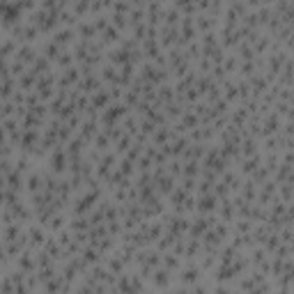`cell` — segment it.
I'll list each match as a JSON object with an SVG mask.
<instances>
[{"label":"cell","instance_id":"cell-25","mask_svg":"<svg viewBox=\"0 0 294 294\" xmlns=\"http://www.w3.org/2000/svg\"><path fill=\"white\" fill-rule=\"evenodd\" d=\"M163 21H166V25H177V23H181V14L177 7H168L163 9Z\"/></svg>","mask_w":294,"mask_h":294},{"label":"cell","instance_id":"cell-8","mask_svg":"<svg viewBox=\"0 0 294 294\" xmlns=\"http://www.w3.org/2000/svg\"><path fill=\"white\" fill-rule=\"evenodd\" d=\"M46 239H48V237H46L44 234V230H42V227H37V226H30L28 227V249H39V246H42V249H44V244H46Z\"/></svg>","mask_w":294,"mask_h":294},{"label":"cell","instance_id":"cell-7","mask_svg":"<svg viewBox=\"0 0 294 294\" xmlns=\"http://www.w3.org/2000/svg\"><path fill=\"white\" fill-rule=\"evenodd\" d=\"M78 90L85 92V94H94V92L101 90V78L99 76H81V81H78Z\"/></svg>","mask_w":294,"mask_h":294},{"label":"cell","instance_id":"cell-28","mask_svg":"<svg viewBox=\"0 0 294 294\" xmlns=\"http://www.w3.org/2000/svg\"><path fill=\"white\" fill-rule=\"evenodd\" d=\"M76 32H78V37L81 39H92L94 35H97V28H94V23H78Z\"/></svg>","mask_w":294,"mask_h":294},{"label":"cell","instance_id":"cell-17","mask_svg":"<svg viewBox=\"0 0 294 294\" xmlns=\"http://www.w3.org/2000/svg\"><path fill=\"white\" fill-rule=\"evenodd\" d=\"M257 154V140L253 136H244L242 140V161L249 157H255Z\"/></svg>","mask_w":294,"mask_h":294},{"label":"cell","instance_id":"cell-47","mask_svg":"<svg viewBox=\"0 0 294 294\" xmlns=\"http://www.w3.org/2000/svg\"><path fill=\"white\" fill-rule=\"evenodd\" d=\"M262 2H267V5H269V2H273V0H262Z\"/></svg>","mask_w":294,"mask_h":294},{"label":"cell","instance_id":"cell-36","mask_svg":"<svg viewBox=\"0 0 294 294\" xmlns=\"http://www.w3.org/2000/svg\"><path fill=\"white\" fill-rule=\"evenodd\" d=\"M267 260H269V257H267V249H264V246H260V249H257V246H255L253 255H250V264H253V267H260V264L267 262Z\"/></svg>","mask_w":294,"mask_h":294},{"label":"cell","instance_id":"cell-13","mask_svg":"<svg viewBox=\"0 0 294 294\" xmlns=\"http://www.w3.org/2000/svg\"><path fill=\"white\" fill-rule=\"evenodd\" d=\"M106 267H108V269H111V271H113L115 276H122V273L127 271L129 264L124 262V260H122V257L117 255V253H113L111 257H106Z\"/></svg>","mask_w":294,"mask_h":294},{"label":"cell","instance_id":"cell-42","mask_svg":"<svg viewBox=\"0 0 294 294\" xmlns=\"http://www.w3.org/2000/svg\"><path fill=\"white\" fill-rule=\"evenodd\" d=\"M111 23H108V16H104V14H99L97 16V21H94V28H97V32H104L106 28H108Z\"/></svg>","mask_w":294,"mask_h":294},{"label":"cell","instance_id":"cell-38","mask_svg":"<svg viewBox=\"0 0 294 294\" xmlns=\"http://www.w3.org/2000/svg\"><path fill=\"white\" fill-rule=\"evenodd\" d=\"M74 58H76V55H74L71 51H62V53H60V58H58L55 62H58V67L69 69V67H71V62H74Z\"/></svg>","mask_w":294,"mask_h":294},{"label":"cell","instance_id":"cell-2","mask_svg":"<svg viewBox=\"0 0 294 294\" xmlns=\"http://www.w3.org/2000/svg\"><path fill=\"white\" fill-rule=\"evenodd\" d=\"M129 111H131V108H129L124 101H122V104H120V101H113L108 108H104V111H101V124H104V127L117 124V120H120V117H127Z\"/></svg>","mask_w":294,"mask_h":294},{"label":"cell","instance_id":"cell-40","mask_svg":"<svg viewBox=\"0 0 294 294\" xmlns=\"http://www.w3.org/2000/svg\"><path fill=\"white\" fill-rule=\"evenodd\" d=\"M101 81H111V83H117V74H115V67L111 65V67H104V71H101Z\"/></svg>","mask_w":294,"mask_h":294},{"label":"cell","instance_id":"cell-20","mask_svg":"<svg viewBox=\"0 0 294 294\" xmlns=\"http://www.w3.org/2000/svg\"><path fill=\"white\" fill-rule=\"evenodd\" d=\"M242 198L244 200H249V203H255L257 200V184L253 180L244 181L242 184Z\"/></svg>","mask_w":294,"mask_h":294},{"label":"cell","instance_id":"cell-5","mask_svg":"<svg viewBox=\"0 0 294 294\" xmlns=\"http://www.w3.org/2000/svg\"><path fill=\"white\" fill-rule=\"evenodd\" d=\"M214 283H234V280L239 278V273H237V269H234L232 264H219L216 269H214Z\"/></svg>","mask_w":294,"mask_h":294},{"label":"cell","instance_id":"cell-26","mask_svg":"<svg viewBox=\"0 0 294 294\" xmlns=\"http://www.w3.org/2000/svg\"><path fill=\"white\" fill-rule=\"evenodd\" d=\"M131 145H134V136L124 131V136H122L120 140L115 143V152H117V154H127V152L131 150Z\"/></svg>","mask_w":294,"mask_h":294},{"label":"cell","instance_id":"cell-24","mask_svg":"<svg viewBox=\"0 0 294 294\" xmlns=\"http://www.w3.org/2000/svg\"><path fill=\"white\" fill-rule=\"evenodd\" d=\"M292 175H294V168L290 166V163H285V161H283V163L276 168V184H283V181H287Z\"/></svg>","mask_w":294,"mask_h":294},{"label":"cell","instance_id":"cell-33","mask_svg":"<svg viewBox=\"0 0 294 294\" xmlns=\"http://www.w3.org/2000/svg\"><path fill=\"white\" fill-rule=\"evenodd\" d=\"M278 193H280V200L290 203V200L294 198V184L292 181H283V184H278Z\"/></svg>","mask_w":294,"mask_h":294},{"label":"cell","instance_id":"cell-45","mask_svg":"<svg viewBox=\"0 0 294 294\" xmlns=\"http://www.w3.org/2000/svg\"><path fill=\"white\" fill-rule=\"evenodd\" d=\"M283 161H285V163H290V166L294 168V150H285V157H283Z\"/></svg>","mask_w":294,"mask_h":294},{"label":"cell","instance_id":"cell-46","mask_svg":"<svg viewBox=\"0 0 294 294\" xmlns=\"http://www.w3.org/2000/svg\"><path fill=\"white\" fill-rule=\"evenodd\" d=\"M246 5H249V7H260L262 0H246Z\"/></svg>","mask_w":294,"mask_h":294},{"label":"cell","instance_id":"cell-9","mask_svg":"<svg viewBox=\"0 0 294 294\" xmlns=\"http://www.w3.org/2000/svg\"><path fill=\"white\" fill-rule=\"evenodd\" d=\"M97 134H99V124H97V120H92V117H88V120L81 124V131H78V136L83 138L85 143H92V140L97 138Z\"/></svg>","mask_w":294,"mask_h":294},{"label":"cell","instance_id":"cell-39","mask_svg":"<svg viewBox=\"0 0 294 294\" xmlns=\"http://www.w3.org/2000/svg\"><path fill=\"white\" fill-rule=\"evenodd\" d=\"M134 163H136V161H131L129 157H124V158L120 161V166H117V168H120L122 173L127 175V177H131V175H134Z\"/></svg>","mask_w":294,"mask_h":294},{"label":"cell","instance_id":"cell-23","mask_svg":"<svg viewBox=\"0 0 294 294\" xmlns=\"http://www.w3.org/2000/svg\"><path fill=\"white\" fill-rule=\"evenodd\" d=\"M143 53L147 55V60H157V55L161 53V48H158V42L157 39H145V44H143Z\"/></svg>","mask_w":294,"mask_h":294},{"label":"cell","instance_id":"cell-37","mask_svg":"<svg viewBox=\"0 0 294 294\" xmlns=\"http://www.w3.org/2000/svg\"><path fill=\"white\" fill-rule=\"evenodd\" d=\"M111 19H113V25L120 32L129 28V14H115V12H113V16H111Z\"/></svg>","mask_w":294,"mask_h":294},{"label":"cell","instance_id":"cell-14","mask_svg":"<svg viewBox=\"0 0 294 294\" xmlns=\"http://www.w3.org/2000/svg\"><path fill=\"white\" fill-rule=\"evenodd\" d=\"M90 101H92V106H94L97 111H104V108H108V106L113 104V99H111V92H108V90H99V92H94Z\"/></svg>","mask_w":294,"mask_h":294},{"label":"cell","instance_id":"cell-22","mask_svg":"<svg viewBox=\"0 0 294 294\" xmlns=\"http://www.w3.org/2000/svg\"><path fill=\"white\" fill-rule=\"evenodd\" d=\"M115 42H120V30H117L113 23H111V25L101 32V44L108 46V44H115Z\"/></svg>","mask_w":294,"mask_h":294},{"label":"cell","instance_id":"cell-27","mask_svg":"<svg viewBox=\"0 0 294 294\" xmlns=\"http://www.w3.org/2000/svg\"><path fill=\"white\" fill-rule=\"evenodd\" d=\"M44 227H48L51 232H60L62 227H65V214H62V211H58V214H53L51 221H48V223H46Z\"/></svg>","mask_w":294,"mask_h":294},{"label":"cell","instance_id":"cell-1","mask_svg":"<svg viewBox=\"0 0 294 294\" xmlns=\"http://www.w3.org/2000/svg\"><path fill=\"white\" fill-rule=\"evenodd\" d=\"M99 200H101V191L88 189V193H83V196L74 203V216H88Z\"/></svg>","mask_w":294,"mask_h":294},{"label":"cell","instance_id":"cell-35","mask_svg":"<svg viewBox=\"0 0 294 294\" xmlns=\"http://www.w3.org/2000/svg\"><path fill=\"white\" fill-rule=\"evenodd\" d=\"M269 175H271V170H269V168H267V166H264V163H262V166L257 168L255 173L250 175V180L255 181V184H264V181L269 180Z\"/></svg>","mask_w":294,"mask_h":294},{"label":"cell","instance_id":"cell-29","mask_svg":"<svg viewBox=\"0 0 294 294\" xmlns=\"http://www.w3.org/2000/svg\"><path fill=\"white\" fill-rule=\"evenodd\" d=\"M111 136L106 134V131H99L97 134V138H94V147H97L99 152H108V147H111Z\"/></svg>","mask_w":294,"mask_h":294},{"label":"cell","instance_id":"cell-43","mask_svg":"<svg viewBox=\"0 0 294 294\" xmlns=\"http://www.w3.org/2000/svg\"><path fill=\"white\" fill-rule=\"evenodd\" d=\"M223 69H226L227 74H232L234 69H237V58H234V55H227L226 60H223Z\"/></svg>","mask_w":294,"mask_h":294},{"label":"cell","instance_id":"cell-32","mask_svg":"<svg viewBox=\"0 0 294 294\" xmlns=\"http://www.w3.org/2000/svg\"><path fill=\"white\" fill-rule=\"evenodd\" d=\"M280 242H283V239H280V232H271L269 237H267V242H264L262 246L267 249V253H271V255H273V250L280 246Z\"/></svg>","mask_w":294,"mask_h":294},{"label":"cell","instance_id":"cell-48","mask_svg":"<svg viewBox=\"0 0 294 294\" xmlns=\"http://www.w3.org/2000/svg\"><path fill=\"white\" fill-rule=\"evenodd\" d=\"M74 2H76V0H74Z\"/></svg>","mask_w":294,"mask_h":294},{"label":"cell","instance_id":"cell-16","mask_svg":"<svg viewBox=\"0 0 294 294\" xmlns=\"http://www.w3.org/2000/svg\"><path fill=\"white\" fill-rule=\"evenodd\" d=\"M234 214H237V207L230 198H223L221 200V219L226 221V223H232L234 221Z\"/></svg>","mask_w":294,"mask_h":294},{"label":"cell","instance_id":"cell-31","mask_svg":"<svg viewBox=\"0 0 294 294\" xmlns=\"http://www.w3.org/2000/svg\"><path fill=\"white\" fill-rule=\"evenodd\" d=\"M255 230V226H253V221L250 219H242L234 223V234H249Z\"/></svg>","mask_w":294,"mask_h":294},{"label":"cell","instance_id":"cell-19","mask_svg":"<svg viewBox=\"0 0 294 294\" xmlns=\"http://www.w3.org/2000/svg\"><path fill=\"white\" fill-rule=\"evenodd\" d=\"M163 267H168L170 271H180L181 257L177 255V253H173V250H166V253H163Z\"/></svg>","mask_w":294,"mask_h":294},{"label":"cell","instance_id":"cell-18","mask_svg":"<svg viewBox=\"0 0 294 294\" xmlns=\"http://www.w3.org/2000/svg\"><path fill=\"white\" fill-rule=\"evenodd\" d=\"M76 35H78V32H76L74 28H62V30H55V37H53V39H55L60 46H67V44L74 42Z\"/></svg>","mask_w":294,"mask_h":294},{"label":"cell","instance_id":"cell-6","mask_svg":"<svg viewBox=\"0 0 294 294\" xmlns=\"http://www.w3.org/2000/svg\"><path fill=\"white\" fill-rule=\"evenodd\" d=\"M219 209V198L214 193H204L196 200V211L198 214H211V211Z\"/></svg>","mask_w":294,"mask_h":294},{"label":"cell","instance_id":"cell-4","mask_svg":"<svg viewBox=\"0 0 294 294\" xmlns=\"http://www.w3.org/2000/svg\"><path fill=\"white\" fill-rule=\"evenodd\" d=\"M150 283H152V287H154V290H168V287H170V283H173V271H170L168 267H163V264H161L157 271L152 273Z\"/></svg>","mask_w":294,"mask_h":294},{"label":"cell","instance_id":"cell-12","mask_svg":"<svg viewBox=\"0 0 294 294\" xmlns=\"http://www.w3.org/2000/svg\"><path fill=\"white\" fill-rule=\"evenodd\" d=\"M157 181V191L161 193V196H170L175 191V177L170 173H166V175H161L158 180H154Z\"/></svg>","mask_w":294,"mask_h":294},{"label":"cell","instance_id":"cell-15","mask_svg":"<svg viewBox=\"0 0 294 294\" xmlns=\"http://www.w3.org/2000/svg\"><path fill=\"white\" fill-rule=\"evenodd\" d=\"M239 255V249H234L232 244H226V246H221L219 250V262L221 264H232Z\"/></svg>","mask_w":294,"mask_h":294},{"label":"cell","instance_id":"cell-11","mask_svg":"<svg viewBox=\"0 0 294 294\" xmlns=\"http://www.w3.org/2000/svg\"><path fill=\"white\" fill-rule=\"evenodd\" d=\"M276 189H278V184H276V180H267L264 181V186H262V191H260V204H271L273 203V193H276Z\"/></svg>","mask_w":294,"mask_h":294},{"label":"cell","instance_id":"cell-41","mask_svg":"<svg viewBox=\"0 0 294 294\" xmlns=\"http://www.w3.org/2000/svg\"><path fill=\"white\" fill-rule=\"evenodd\" d=\"M168 173L173 175V177H180V175H184V166H181V161H177V158H175L173 163L168 166Z\"/></svg>","mask_w":294,"mask_h":294},{"label":"cell","instance_id":"cell-30","mask_svg":"<svg viewBox=\"0 0 294 294\" xmlns=\"http://www.w3.org/2000/svg\"><path fill=\"white\" fill-rule=\"evenodd\" d=\"M92 2H94V0H76V2H74V12H76V16L81 19V16L90 14V12H92Z\"/></svg>","mask_w":294,"mask_h":294},{"label":"cell","instance_id":"cell-34","mask_svg":"<svg viewBox=\"0 0 294 294\" xmlns=\"http://www.w3.org/2000/svg\"><path fill=\"white\" fill-rule=\"evenodd\" d=\"M198 175H200V161H196V158L186 161V163H184V175H181V177H198Z\"/></svg>","mask_w":294,"mask_h":294},{"label":"cell","instance_id":"cell-21","mask_svg":"<svg viewBox=\"0 0 294 294\" xmlns=\"http://www.w3.org/2000/svg\"><path fill=\"white\" fill-rule=\"evenodd\" d=\"M260 166H262V157H260V154H255V157H249V158H244L242 173L244 175H253Z\"/></svg>","mask_w":294,"mask_h":294},{"label":"cell","instance_id":"cell-10","mask_svg":"<svg viewBox=\"0 0 294 294\" xmlns=\"http://www.w3.org/2000/svg\"><path fill=\"white\" fill-rule=\"evenodd\" d=\"M81 71L76 67H69V69H65V76H60V81H58V85H60V90H69L74 83H78L81 81Z\"/></svg>","mask_w":294,"mask_h":294},{"label":"cell","instance_id":"cell-3","mask_svg":"<svg viewBox=\"0 0 294 294\" xmlns=\"http://www.w3.org/2000/svg\"><path fill=\"white\" fill-rule=\"evenodd\" d=\"M48 166H51V173H55V175L65 173V170L69 168V154H67V150L58 147V150L51 154V158H48Z\"/></svg>","mask_w":294,"mask_h":294},{"label":"cell","instance_id":"cell-44","mask_svg":"<svg viewBox=\"0 0 294 294\" xmlns=\"http://www.w3.org/2000/svg\"><path fill=\"white\" fill-rule=\"evenodd\" d=\"M214 230H216V234H219L223 242H226L227 234H230V227H227V223H219V226H214Z\"/></svg>","mask_w":294,"mask_h":294}]
</instances>
